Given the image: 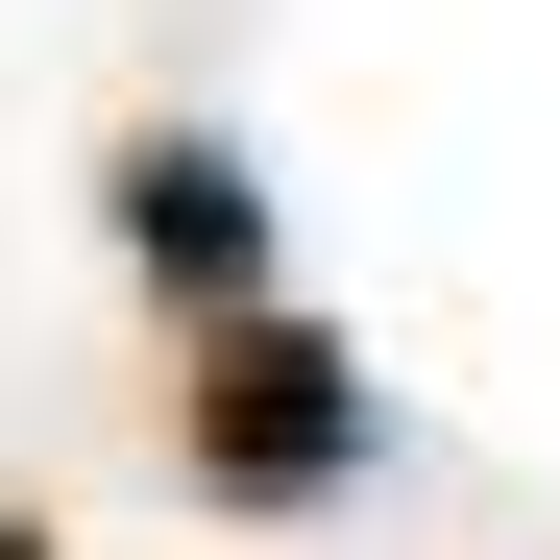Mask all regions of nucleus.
<instances>
[{"label": "nucleus", "instance_id": "1", "mask_svg": "<svg viewBox=\"0 0 560 560\" xmlns=\"http://www.w3.org/2000/svg\"><path fill=\"white\" fill-rule=\"evenodd\" d=\"M341 463H365V365L317 317H220L196 341V488L220 512H317Z\"/></svg>", "mask_w": 560, "mask_h": 560}, {"label": "nucleus", "instance_id": "2", "mask_svg": "<svg viewBox=\"0 0 560 560\" xmlns=\"http://www.w3.org/2000/svg\"><path fill=\"white\" fill-rule=\"evenodd\" d=\"M122 244H147V293H220V317H244V268H268V171H244L220 122H147V147H122Z\"/></svg>", "mask_w": 560, "mask_h": 560}, {"label": "nucleus", "instance_id": "3", "mask_svg": "<svg viewBox=\"0 0 560 560\" xmlns=\"http://www.w3.org/2000/svg\"><path fill=\"white\" fill-rule=\"evenodd\" d=\"M0 560H49V536H25V512H0Z\"/></svg>", "mask_w": 560, "mask_h": 560}]
</instances>
